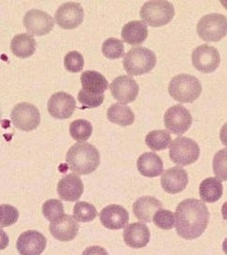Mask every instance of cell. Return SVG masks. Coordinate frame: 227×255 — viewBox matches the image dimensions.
<instances>
[{"label":"cell","instance_id":"obj_13","mask_svg":"<svg viewBox=\"0 0 227 255\" xmlns=\"http://www.w3.org/2000/svg\"><path fill=\"white\" fill-rule=\"evenodd\" d=\"M48 112L51 116L65 120L72 116L76 109V100L71 95L65 92H57L52 95L48 100Z\"/></svg>","mask_w":227,"mask_h":255},{"label":"cell","instance_id":"obj_25","mask_svg":"<svg viewBox=\"0 0 227 255\" xmlns=\"http://www.w3.org/2000/svg\"><path fill=\"white\" fill-rule=\"evenodd\" d=\"M36 39L29 34L22 33L13 37L10 42V50L19 58H28L36 52Z\"/></svg>","mask_w":227,"mask_h":255},{"label":"cell","instance_id":"obj_31","mask_svg":"<svg viewBox=\"0 0 227 255\" xmlns=\"http://www.w3.org/2000/svg\"><path fill=\"white\" fill-rule=\"evenodd\" d=\"M102 53L108 59H119L124 54V46L121 39L110 38L106 39L102 44Z\"/></svg>","mask_w":227,"mask_h":255},{"label":"cell","instance_id":"obj_16","mask_svg":"<svg viewBox=\"0 0 227 255\" xmlns=\"http://www.w3.org/2000/svg\"><path fill=\"white\" fill-rule=\"evenodd\" d=\"M189 182L187 171L181 166L168 168L162 174L161 186L167 194L176 195L182 192Z\"/></svg>","mask_w":227,"mask_h":255},{"label":"cell","instance_id":"obj_1","mask_svg":"<svg viewBox=\"0 0 227 255\" xmlns=\"http://www.w3.org/2000/svg\"><path fill=\"white\" fill-rule=\"evenodd\" d=\"M176 231L184 240H196L202 236L210 221V212L204 201L188 198L176 210Z\"/></svg>","mask_w":227,"mask_h":255},{"label":"cell","instance_id":"obj_15","mask_svg":"<svg viewBox=\"0 0 227 255\" xmlns=\"http://www.w3.org/2000/svg\"><path fill=\"white\" fill-rule=\"evenodd\" d=\"M46 245L47 240L41 233L28 230L20 235L16 248L21 255H41Z\"/></svg>","mask_w":227,"mask_h":255},{"label":"cell","instance_id":"obj_17","mask_svg":"<svg viewBox=\"0 0 227 255\" xmlns=\"http://www.w3.org/2000/svg\"><path fill=\"white\" fill-rule=\"evenodd\" d=\"M49 229L55 240L68 242L77 237L80 225L75 218L65 214L52 222Z\"/></svg>","mask_w":227,"mask_h":255},{"label":"cell","instance_id":"obj_29","mask_svg":"<svg viewBox=\"0 0 227 255\" xmlns=\"http://www.w3.org/2000/svg\"><path fill=\"white\" fill-rule=\"evenodd\" d=\"M69 133L78 142H84L90 138L93 133L91 123L84 119L73 121L69 126Z\"/></svg>","mask_w":227,"mask_h":255},{"label":"cell","instance_id":"obj_30","mask_svg":"<svg viewBox=\"0 0 227 255\" xmlns=\"http://www.w3.org/2000/svg\"><path fill=\"white\" fill-rule=\"evenodd\" d=\"M73 215L78 222L89 223L98 216V210L90 203L78 201L73 209Z\"/></svg>","mask_w":227,"mask_h":255},{"label":"cell","instance_id":"obj_37","mask_svg":"<svg viewBox=\"0 0 227 255\" xmlns=\"http://www.w3.org/2000/svg\"><path fill=\"white\" fill-rule=\"evenodd\" d=\"M104 95H93L90 94L84 89L79 91L78 93V100L79 102L84 105L85 108L88 109H93V108H98L103 103L104 101Z\"/></svg>","mask_w":227,"mask_h":255},{"label":"cell","instance_id":"obj_22","mask_svg":"<svg viewBox=\"0 0 227 255\" xmlns=\"http://www.w3.org/2000/svg\"><path fill=\"white\" fill-rule=\"evenodd\" d=\"M137 170L144 177L154 178L164 173L162 159L154 152L148 151L141 154L136 162Z\"/></svg>","mask_w":227,"mask_h":255},{"label":"cell","instance_id":"obj_12","mask_svg":"<svg viewBox=\"0 0 227 255\" xmlns=\"http://www.w3.org/2000/svg\"><path fill=\"white\" fill-rule=\"evenodd\" d=\"M23 26L34 36H44L53 30L54 21L53 17L43 10L33 8L23 16Z\"/></svg>","mask_w":227,"mask_h":255},{"label":"cell","instance_id":"obj_18","mask_svg":"<svg viewBox=\"0 0 227 255\" xmlns=\"http://www.w3.org/2000/svg\"><path fill=\"white\" fill-rule=\"evenodd\" d=\"M99 218L101 224L108 229L119 230L127 225L129 213L122 206L113 204L101 210Z\"/></svg>","mask_w":227,"mask_h":255},{"label":"cell","instance_id":"obj_32","mask_svg":"<svg viewBox=\"0 0 227 255\" xmlns=\"http://www.w3.org/2000/svg\"><path fill=\"white\" fill-rule=\"evenodd\" d=\"M213 173L222 181H227V149H222L216 152L212 161Z\"/></svg>","mask_w":227,"mask_h":255},{"label":"cell","instance_id":"obj_36","mask_svg":"<svg viewBox=\"0 0 227 255\" xmlns=\"http://www.w3.org/2000/svg\"><path fill=\"white\" fill-rule=\"evenodd\" d=\"M19 218V212L14 207L9 205L0 206V225L1 227H7L15 224Z\"/></svg>","mask_w":227,"mask_h":255},{"label":"cell","instance_id":"obj_39","mask_svg":"<svg viewBox=\"0 0 227 255\" xmlns=\"http://www.w3.org/2000/svg\"><path fill=\"white\" fill-rule=\"evenodd\" d=\"M220 139L226 147H227V123H226L220 131Z\"/></svg>","mask_w":227,"mask_h":255},{"label":"cell","instance_id":"obj_7","mask_svg":"<svg viewBox=\"0 0 227 255\" xmlns=\"http://www.w3.org/2000/svg\"><path fill=\"white\" fill-rule=\"evenodd\" d=\"M200 155V148L194 139L178 136L169 146V157L178 165H190L196 163Z\"/></svg>","mask_w":227,"mask_h":255},{"label":"cell","instance_id":"obj_34","mask_svg":"<svg viewBox=\"0 0 227 255\" xmlns=\"http://www.w3.org/2000/svg\"><path fill=\"white\" fill-rule=\"evenodd\" d=\"M154 225L163 230H171L176 225V216L170 210H158L152 219Z\"/></svg>","mask_w":227,"mask_h":255},{"label":"cell","instance_id":"obj_14","mask_svg":"<svg viewBox=\"0 0 227 255\" xmlns=\"http://www.w3.org/2000/svg\"><path fill=\"white\" fill-rule=\"evenodd\" d=\"M112 95L122 104L131 103L138 96L139 87L131 76L121 75L114 79L110 85Z\"/></svg>","mask_w":227,"mask_h":255},{"label":"cell","instance_id":"obj_35","mask_svg":"<svg viewBox=\"0 0 227 255\" xmlns=\"http://www.w3.org/2000/svg\"><path fill=\"white\" fill-rule=\"evenodd\" d=\"M65 68L72 73H77L83 70L84 67V58L82 53L72 51L66 54L64 58Z\"/></svg>","mask_w":227,"mask_h":255},{"label":"cell","instance_id":"obj_2","mask_svg":"<svg viewBox=\"0 0 227 255\" xmlns=\"http://www.w3.org/2000/svg\"><path fill=\"white\" fill-rule=\"evenodd\" d=\"M66 162L77 175H88L99 167L100 154L90 143L78 142L69 148Z\"/></svg>","mask_w":227,"mask_h":255},{"label":"cell","instance_id":"obj_5","mask_svg":"<svg viewBox=\"0 0 227 255\" xmlns=\"http://www.w3.org/2000/svg\"><path fill=\"white\" fill-rule=\"evenodd\" d=\"M139 15L148 25L160 27L170 23L174 18V6L168 1H149L144 3Z\"/></svg>","mask_w":227,"mask_h":255},{"label":"cell","instance_id":"obj_41","mask_svg":"<svg viewBox=\"0 0 227 255\" xmlns=\"http://www.w3.org/2000/svg\"><path fill=\"white\" fill-rule=\"evenodd\" d=\"M223 251L227 255V238L224 241V243H223Z\"/></svg>","mask_w":227,"mask_h":255},{"label":"cell","instance_id":"obj_6","mask_svg":"<svg viewBox=\"0 0 227 255\" xmlns=\"http://www.w3.org/2000/svg\"><path fill=\"white\" fill-rule=\"evenodd\" d=\"M198 36L205 41L217 42L227 35V18L221 13L203 16L197 23Z\"/></svg>","mask_w":227,"mask_h":255},{"label":"cell","instance_id":"obj_26","mask_svg":"<svg viewBox=\"0 0 227 255\" xmlns=\"http://www.w3.org/2000/svg\"><path fill=\"white\" fill-rule=\"evenodd\" d=\"M224 193V186L222 180L217 178H207L199 186V195L202 201L215 203L221 199Z\"/></svg>","mask_w":227,"mask_h":255},{"label":"cell","instance_id":"obj_24","mask_svg":"<svg viewBox=\"0 0 227 255\" xmlns=\"http://www.w3.org/2000/svg\"><path fill=\"white\" fill-rule=\"evenodd\" d=\"M83 89L93 95H103L109 87L106 78L95 70H86L81 75Z\"/></svg>","mask_w":227,"mask_h":255},{"label":"cell","instance_id":"obj_9","mask_svg":"<svg viewBox=\"0 0 227 255\" xmlns=\"http://www.w3.org/2000/svg\"><path fill=\"white\" fill-rule=\"evenodd\" d=\"M164 124L167 131L175 135H182L188 131L193 124L189 111L181 104L172 106L164 115Z\"/></svg>","mask_w":227,"mask_h":255},{"label":"cell","instance_id":"obj_4","mask_svg":"<svg viewBox=\"0 0 227 255\" xmlns=\"http://www.w3.org/2000/svg\"><path fill=\"white\" fill-rule=\"evenodd\" d=\"M156 55L145 47H135L125 53L122 66L130 76H141L151 72L156 65Z\"/></svg>","mask_w":227,"mask_h":255},{"label":"cell","instance_id":"obj_20","mask_svg":"<svg viewBox=\"0 0 227 255\" xmlns=\"http://www.w3.org/2000/svg\"><path fill=\"white\" fill-rule=\"evenodd\" d=\"M151 240V232L148 226L140 223L128 225L123 230L125 244L133 249L146 247Z\"/></svg>","mask_w":227,"mask_h":255},{"label":"cell","instance_id":"obj_40","mask_svg":"<svg viewBox=\"0 0 227 255\" xmlns=\"http://www.w3.org/2000/svg\"><path fill=\"white\" fill-rule=\"evenodd\" d=\"M222 214H223V217H224V219L227 221V201L223 205V208H222Z\"/></svg>","mask_w":227,"mask_h":255},{"label":"cell","instance_id":"obj_23","mask_svg":"<svg viewBox=\"0 0 227 255\" xmlns=\"http://www.w3.org/2000/svg\"><path fill=\"white\" fill-rule=\"evenodd\" d=\"M147 38L148 26L143 21H131L123 25L121 29V38L129 45H140Z\"/></svg>","mask_w":227,"mask_h":255},{"label":"cell","instance_id":"obj_10","mask_svg":"<svg viewBox=\"0 0 227 255\" xmlns=\"http://www.w3.org/2000/svg\"><path fill=\"white\" fill-rule=\"evenodd\" d=\"M192 63L202 73L214 72L221 63L219 51L208 44L198 46L192 53Z\"/></svg>","mask_w":227,"mask_h":255},{"label":"cell","instance_id":"obj_3","mask_svg":"<svg viewBox=\"0 0 227 255\" xmlns=\"http://www.w3.org/2000/svg\"><path fill=\"white\" fill-rule=\"evenodd\" d=\"M170 97L181 103H192L200 97L202 85L199 80L189 74L175 76L168 84Z\"/></svg>","mask_w":227,"mask_h":255},{"label":"cell","instance_id":"obj_11","mask_svg":"<svg viewBox=\"0 0 227 255\" xmlns=\"http://www.w3.org/2000/svg\"><path fill=\"white\" fill-rule=\"evenodd\" d=\"M84 8L80 3L67 2L62 4L54 13V20L63 29H75L84 22Z\"/></svg>","mask_w":227,"mask_h":255},{"label":"cell","instance_id":"obj_8","mask_svg":"<svg viewBox=\"0 0 227 255\" xmlns=\"http://www.w3.org/2000/svg\"><path fill=\"white\" fill-rule=\"evenodd\" d=\"M13 126L22 131H32L38 128L40 124V113L36 106L22 102L14 106L10 113Z\"/></svg>","mask_w":227,"mask_h":255},{"label":"cell","instance_id":"obj_38","mask_svg":"<svg viewBox=\"0 0 227 255\" xmlns=\"http://www.w3.org/2000/svg\"><path fill=\"white\" fill-rule=\"evenodd\" d=\"M83 255H109L104 248L100 246H92L86 248L83 253Z\"/></svg>","mask_w":227,"mask_h":255},{"label":"cell","instance_id":"obj_28","mask_svg":"<svg viewBox=\"0 0 227 255\" xmlns=\"http://www.w3.org/2000/svg\"><path fill=\"white\" fill-rule=\"evenodd\" d=\"M171 142V135L167 130H152L145 137L146 145L152 150H166Z\"/></svg>","mask_w":227,"mask_h":255},{"label":"cell","instance_id":"obj_33","mask_svg":"<svg viewBox=\"0 0 227 255\" xmlns=\"http://www.w3.org/2000/svg\"><path fill=\"white\" fill-rule=\"evenodd\" d=\"M63 203L57 199H49L42 206L43 216L51 223L65 215Z\"/></svg>","mask_w":227,"mask_h":255},{"label":"cell","instance_id":"obj_21","mask_svg":"<svg viewBox=\"0 0 227 255\" xmlns=\"http://www.w3.org/2000/svg\"><path fill=\"white\" fill-rule=\"evenodd\" d=\"M163 208V204L153 196H142L133 205V212L139 221L151 223L154 214Z\"/></svg>","mask_w":227,"mask_h":255},{"label":"cell","instance_id":"obj_19","mask_svg":"<svg viewBox=\"0 0 227 255\" xmlns=\"http://www.w3.org/2000/svg\"><path fill=\"white\" fill-rule=\"evenodd\" d=\"M83 180L77 174H68L58 182L57 193L62 200L74 202L80 199L84 194Z\"/></svg>","mask_w":227,"mask_h":255},{"label":"cell","instance_id":"obj_42","mask_svg":"<svg viewBox=\"0 0 227 255\" xmlns=\"http://www.w3.org/2000/svg\"><path fill=\"white\" fill-rule=\"evenodd\" d=\"M221 3H222V5H223L225 8H227V1H222Z\"/></svg>","mask_w":227,"mask_h":255},{"label":"cell","instance_id":"obj_27","mask_svg":"<svg viewBox=\"0 0 227 255\" xmlns=\"http://www.w3.org/2000/svg\"><path fill=\"white\" fill-rule=\"evenodd\" d=\"M107 118L110 122L121 127H129L135 121V114L128 106L121 103H115L109 108Z\"/></svg>","mask_w":227,"mask_h":255}]
</instances>
